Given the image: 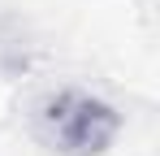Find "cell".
Masks as SVG:
<instances>
[{
	"instance_id": "obj_1",
	"label": "cell",
	"mask_w": 160,
	"mask_h": 156,
	"mask_svg": "<svg viewBox=\"0 0 160 156\" xmlns=\"http://www.w3.org/2000/svg\"><path fill=\"white\" fill-rule=\"evenodd\" d=\"M30 130L56 156H104L121 134V113L82 87H56L35 100Z\"/></svg>"
},
{
	"instance_id": "obj_2",
	"label": "cell",
	"mask_w": 160,
	"mask_h": 156,
	"mask_svg": "<svg viewBox=\"0 0 160 156\" xmlns=\"http://www.w3.org/2000/svg\"><path fill=\"white\" fill-rule=\"evenodd\" d=\"M35 56H39V44H35V35L26 30V22L0 18V78H22V74H30Z\"/></svg>"
}]
</instances>
